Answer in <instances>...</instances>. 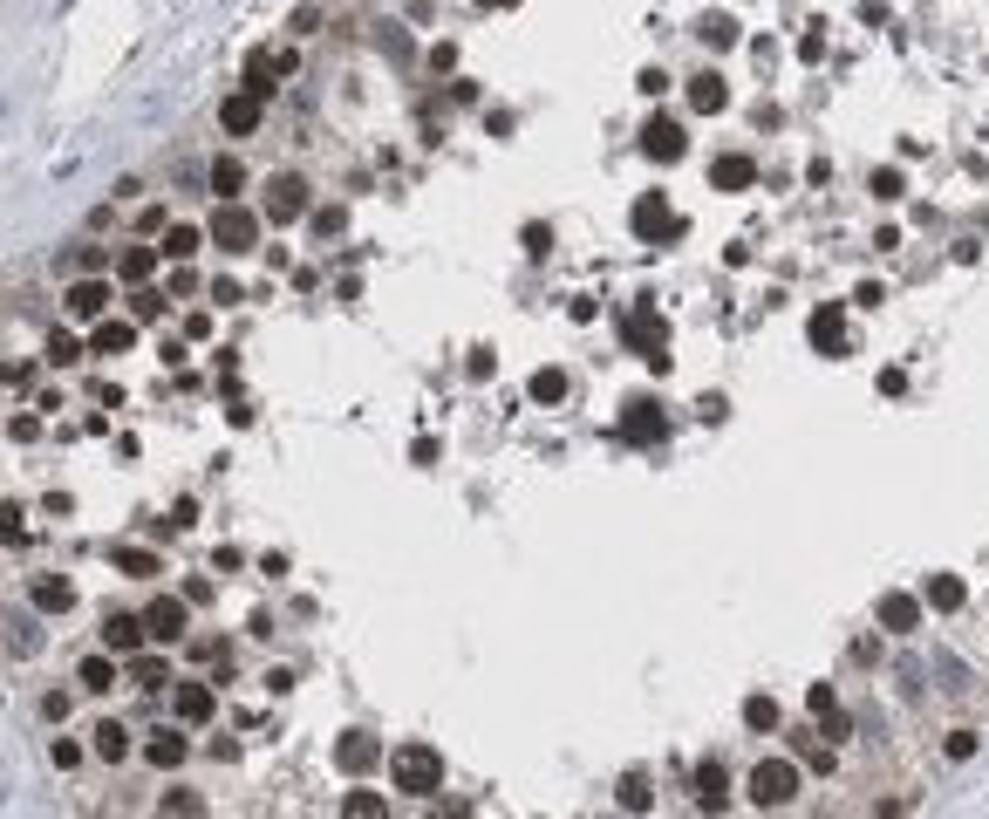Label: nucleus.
<instances>
[{
  "label": "nucleus",
  "instance_id": "1",
  "mask_svg": "<svg viewBox=\"0 0 989 819\" xmlns=\"http://www.w3.org/2000/svg\"><path fill=\"white\" fill-rule=\"evenodd\" d=\"M389 785L396 792H417V799L444 792V751L437 744H396L389 751Z\"/></svg>",
  "mask_w": 989,
  "mask_h": 819
},
{
  "label": "nucleus",
  "instance_id": "2",
  "mask_svg": "<svg viewBox=\"0 0 989 819\" xmlns=\"http://www.w3.org/2000/svg\"><path fill=\"white\" fill-rule=\"evenodd\" d=\"M205 239H212V246H219V253H253V246H260V219H253V212H246V205H239V198H226V205H219V212H212V226H205Z\"/></svg>",
  "mask_w": 989,
  "mask_h": 819
},
{
  "label": "nucleus",
  "instance_id": "3",
  "mask_svg": "<svg viewBox=\"0 0 989 819\" xmlns=\"http://www.w3.org/2000/svg\"><path fill=\"white\" fill-rule=\"evenodd\" d=\"M792 799H799V765L792 758H764L751 772V806L771 813V806H792Z\"/></svg>",
  "mask_w": 989,
  "mask_h": 819
},
{
  "label": "nucleus",
  "instance_id": "4",
  "mask_svg": "<svg viewBox=\"0 0 989 819\" xmlns=\"http://www.w3.org/2000/svg\"><path fill=\"white\" fill-rule=\"evenodd\" d=\"M628 349L642 355L648 369H669V328H662V314L648 308V301L628 314Z\"/></svg>",
  "mask_w": 989,
  "mask_h": 819
},
{
  "label": "nucleus",
  "instance_id": "5",
  "mask_svg": "<svg viewBox=\"0 0 989 819\" xmlns=\"http://www.w3.org/2000/svg\"><path fill=\"white\" fill-rule=\"evenodd\" d=\"M294 69H301L294 48H253V55H246V89H253V96H273Z\"/></svg>",
  "mask_w": 989,
  "mask_h": 819
},
{
  "label": "nucleus",
  "instance_id": "6",
  "mask_svg": "<svg viewBox=\"0 0 989 819\" xmlns=\"http://www.w3.org/2000/svg\"><path fill=\"white\" fill-rule=\"evenodd\" d=\"M301 212H307V178L301 171H273L267 178V219L273 226H294Z\"/></svg>",
  "mask_w": 989,
  "mask_h": 819
},
{
  "label": "nucleus",
  "instance_id": "7",
  "mask_svg": "<svg viewBox=\"0 0 989 819\" xmlns=\"http://www.w3.org/2000/svg\"><path fill=\"white\" fill-rule=\"evenodd\" d=\"M642 151L655 157V164H676V157L689 151V130H683L676 117H648V123H642Z\"/></svg>",
  "mask_w": 989,
  "mask_h": 819
},
{
  "label": "nucleus",
  "instance_id": "8",
  "mask_svg": "<svg viewBox=\"0 0 989 819\" xmlns=\"http://www.w3.org/2000/svg\"><path fill=\"white\" fill-rule=\"evenodd\" d=\"M267 117V96H253V89H232L226 103H219V123H226V137H253Z\"/></svg>",
  "mask_w": 989,
  "mask_h": 819
},
{
  "label": "nucleus",
  "instance_id": "9",
  "mask_svg": "<svg viewBox=\"0 0 989 819\" xmlns=\"http://www.w3.org/2000/svg\"><path fill=\"white\" fill-rule=\"evenodd\" d=\"M110 294H116V287L103 280V273H82L62 301H69V314H76V321H103V314H110Z\"/></svg>",
  "mask_w": 989,
  "mask_h": 819
},
{
  "label": "nucleus",
  "instance_id": "10",
  "mask_svg": "<svg viewBox=\"0 0 989 819\" xmlns=\"http://www.w3.org/2000/svg\"><path fill=\"white\" fill-rule=\"evenodd\" d=\"M144 642H151L144 615H103V649H110V656H137Z\"/></svg>",
  "mask_w": 989,
  "mask_h": 819
},
{
  "label": "nucleus",
  "instance_id": "11",
  "mask_svg": "<svg viewBox=\"0 0 989 819\" xmlns=\"http://www.w3.org/2000/svg\"><path fill=\"white\" fill-rule=\"evenodd\" d=\"M171 710H178V724H212L219 690H212V683H178V690H171Z\"/></svg>",
  "mask_w": 989,
  "mask_h": 819
},
{
  "label": "nucleus",
  "instance_id": "12",
  "mask_svg": "<svg viewBox=\"0 0 989 819\" xmlns=\"http://www.w3.org/2000/svg\"><path fill=\"white\" fill-rule=\"evenodd\" d=\"M335 765H342L348 779H362V772H376L382 765V744L369 738V731H348V738L335 744Z\"/></svg>",
  "mask_w": 989,
  "mask_h": 819
},
{
  "label": "nucleus",
  "instance_id": "13",
  "mask_svg": "<svg viewBox=\"0 0 989 819\" xmlns=\"http://www.w3.org/2000/svg\"><path fill=\"white\" fill-rule=\"evenodd\" d=\"M689 792H696V806H703V813H723V806H730V779H723L717 758H703V765L689 772Z\"/></svg>",
  "mask_w": 989,
  "mask_h": 819
},
{
  "label": "nucleus",
  "instance_id": "14",
  "mask_svg": "<svg viewBox=\"0 0 989 819\" xmlns=\"http://www.w3.org/2000/svg\"><path fill=\"white\" fill-rule=\"evenodd\" d=\"M144 628H151V642H185V628H191V608L185 601H151V615H144Z\"/></svg>",
  "mask_w": 989,
  "mask_h": 819
},
{
  "label": "nucleus",
  "instance_id": "15",
  "mask_svg": "<svg viewBox=\"0 0 989 819\" xmlns=\"http://www.w3.org/2000/svg\"><path fill=\"white\" fill-rule=\"evenodd\" d=\"M28 601H35V615H69V608H76V587L62 581V574H35V581H28Z\"/></svg>",
  "mask_w": 989,
  "mask_h": 819
},
{
  "label": "nucleus",
  "instance_id": "16",
  "mask_svg": "<svg viewBox=\"0 0 989 819\" xmlns=\"http://www.w3.org/2000/svg\"><path fill=\"white\" fill-rule=\"evenodd\" d=\"M614 430H621V444H662V430H669V424H662V410H655V403H628V417H621Z\"/></svg>",
  "mask_w": 989,
  "mask_h": 819
},
{
  "label": "nucleus",
  "instance_id": "17",
  "mask_svg": "<svg viewBox=\"0 0 989 819\" xmlns=\"http://www.w3.org/2000/svg\"><path fill=\"white\" fill-rule=\"evenodd\" d=\"M689 110H696V117H717V110H730V82H723L717 69L689 76Z\"/></svg>",
  "mask_w": 989,
  "mask_h": 819
},
{
  "label": "nucleus",
  "instance_id": "18",
  "mask_svg": "<svg viewBox=\"0 0 989 819\" xmlns=\"http://www.w3.org/2000/svg\"><path fill=\"white\" fill-rule=\"evenodd\" d=\"M628 226H635V233L642 239H662V233H676V212H669V198H635V212H628Z\"/></svg>",
  "mask_w": 989,
  "mask_h": 819
},
{
  "label": "nucleus",
  "instance_id": "19",
  "mask_svg": "<svg viewBox=\"0 0 989 819\" xmlns=\"http://www.w3.org/2000/svg\"><path fill=\"white\" fill-rule=\"evenodd\" d=\"M880 628L887 635H914L921 628V594H880Z\"/></svg>",
  "mask_w": 989,
  "mask_h": 819
},
{
  "label": "nucleus",
  "instance_id": "20",
  "mask_svg": "<svg viewBox=\"0 0 989 819\" xmlns=\"http://www.w3.org/2000/svg\"><path fill=\"white\" fill-rule=\"evenodd\" d=\"M89 751H96L103 765H123V758H130V724H123V717H103V724L89 731Z\"/></svg>",
  "mask_w": 989,
  "mask_h": 819
},
{
  "label": "nucleus",
  "instance_id": "21",
  "mask_svg": "<svg viewBox=\"0 0 989 819\" xmlns=\"http://www.w3.org/2000/svg\"><path fill=\"white\" fill-rule=\"evenodd\" d=\"M751 178H758V164L744 151H723L717 164H710V185H717V192H751Z\"/></svg>",
  "mask_w": 989,
  "mask_h": 819
},
{
  "label": "nucleus",
  "instance_id": "22",
  "mask_svg": "<svg viewBox=\"0 0 989 819\" xmlns=\"http://www.w3.org/2000/svg\"><path fill=\"white\" fill-rule=\"evenodd\" d=\"M805 335H812V349H846V308L826 301V308L805 321Z\"/></svg>",
  "mask_w": 989,
  "mask_h": 819
},
{
  "label": "nucleus",
  "instance_id": "23",
  "mask_svg": "<svg viewBox=\"0 0 989 819\" xmlns=\"http://www.w3.org/2000/svg\"><path fill=\"white\" fill-rule=\"evenodd\" d=\"M130 349H137V328L103 314V321H96V335H89V355H130Z\"/></svg>",
  "mask_w": 989,
  "mask_h": 819
},
{
  "label": "nucleus",
  "instance_id": "24",
  "mask_svg": "<svg viewBox=\"0 0 989 819\" xmlns=\"http://www.w3.org/2000/svg\"><path fill=\"white\" fill-rule=\"evenodd\" d=\"M157 260H164L157 246H123V253H116V280H130V287H144V280L157 273Z\"/></svg>",
  "mask_w": 989,
  "mask_h": 819
},
{
  "label": "nucleus",
  "instance_id": "25",
  "mask_svg": "<svg viewBox=\"0 0 989 819\" xmlns=\"http://www.w3.org/2000/svg\"><path fill=\"white\" fill-rule=\"evenodd\" d=\"M969 601V587L955 581V574H928V587H921V608H942V615H955Z\"/></svg>",
  "mask_w": 989,
  "mask_h": 819
},
{
  "label": "nucleus",
  "instance_id": "26",
  "mask_svg": "<svg viewBox=\"0 0 989 819\" xmlns=\"http://www.w3.org/2000/svg\"><path fill=\"white\" fill-rule=\"evenodd\" d=\"M185 751H191V744L178 738L171 724H164V731H151V738H144V758H151L157 772H171V765H185Z\"/></svg>",
  "mask_w": 989,
  "mask_h": 819
},
{
  "label": "nucleus",
  "instance_id": "27",
  "mask_svg": "<svg viewBox=\"0 0 989 819\" xmlns=\"http://www.w3.org/2000/svg\"><path fill=\"white\" fill-rule=\"evenodd\" d=\"M205 185L219 192V205H226V198H239V192H246V164H239V157H212Z\"/></svg>",
  "mask_w": 989,
  "mask_h": 819
},
{
  "label": "nucleus",
  "instance_id": "28",
  "mask_svg": "<svg viewBox=\"0 0 989 819\" xmlns=\"http://www.w3.org/2000/svg\"><path fill=\"white\" fill-rule=\"evenodd\" d=\"M116 567H123L130 581H157V574H164V560H157L151 546H116Z\"/></svg>",
  "mask_w": 989,
  "mask_h": 819
},
{
  "label": "nucleus",
  "instance_id": "29",
  "mask_svg": "<svg viewBox=\"0 0 989 819\" xmlns=\"http://www.w3.org/2000/svg\"><path fill=\"white\" fill-rule=\"evenodd\" d=\"M696 41H703V48H737V14H703V21H696Z\"/></svg>",
  "mask_w": 989,
  "mask_h": 819
},
{
  "label": "nucleus",
  "instance_id": "30",
  "mask_svg": "<svg viewBox=\"0 0 989 819\" xmlns=\"http://www.w3.org/2000/svg\"><path fill=\"white\" fill-rule=\"evenodd\" d=\"M76 683L89 690V697H103V690H116V656L103 649V656H89V663L76 669Z\"/></svg>",
  "mask_w": 989,
  "mask_h": 819
},
{
  "label": "nucleus",
  "instance_id": "31",
  "mask_svg": "<svg viewBox=\"0 0 989 819\" xmlns=\"http://www.w3.org/2000/svg\"><path fill=\"white\" fill-rule=\"evenodd\" d=\"M198 246H205V233H198V226H171V233L157 239V253H164V260H178V267H185Z\"/></svg>",
  "mask_w": 989,
  "mask_h": 819
},
{
  "label": "nucleus",
  "instance_id": "32",
  "mask_svg": "<svg viewBox=\"0 0 989 819\" xmlns=\"http://www.w3.org/2000/svg\"><path fill=\"white\" fill-rule=\"evenodd\" d=\"M130 683H137V690H164V683H171V663L137 649V656H130Z\"/></svg>",
  "mask_w": 989,
  "mask_h": 819
},
{
  "label": "nucleus",
  "instance_id": "33",
  "mask_svg": "<svg viewBox=\"0 0 989 819\" xmlns=\"http://www.w3.org/2000/svg\"><path fill=\"white\" fill-rule=\"evenodd\" d=\"M785 724V710H778V697H744V731H778Z\"/></svg>",
  "mask_w": 989,
  "mask_h": 819
},
{
  "label": "nucleus",
  "instance_id": "34",
  "mask_svg": "<svg viewBox=\"0 0 989 819\" xmlns=\"http://www.w3.org/2000/svg\"><path fill=\"white\" fill-rule=\"evenodd\" d=\"M35 649H41V628H35V622L0 628V656H35Z\"/></svg>",
  "mask_w": 989,
  "mask_h": 819
},
{
  "label": "nucleus",
  "instance_id": "35",
  "mask_svg": "<svg viewBox=\"0 0 989 819\" xmlns=\"http://www.w3.org/2000/svg\"><path fill=\"white\" fill-rule=\"evenodd\" d=\"M82 355H89V342H76L69 328H55V335H48V362H55V369H76Z\"/></svg>",
  "mask_w": 989,
  "mask_h": 819
},
{
  "label": "nucleus",
  "instance_id": "36",
  "mask_svg": "<svg viewBox=\"0 0 989 819\" xmlns=\"http://www.w3.org/2000/svg\"><path fill=\"white\" fill-rule=\"evenodd\" d=\"M342 813H355V819H382V813H389V799H382V792H369V785H355V792L342 799Z\"/></svg>",
  "mask_w": 989,
  "mask_h": 819
},
{
  "label": "nucleus",
  "instance_id": "37",
  "mask_svg": "<svg viewBox=\"0 0 989 819\" xmlns=\"http://www.w3.org/2000/svg\"><path fill=\"white\" fill-rule=\"evenodd\" d=\"M526 396H533V403H560V396H567V376H560V369H533Z\"/></svg>",
  "mask_w": 989,
  "mask_h": 819
},
{
  "label": "nucleus",
  "instance_id": "38",
  "mask_svg": "<svg viewBox=\"0 0 989 819\" xmlns=\"http://www.w3.org/2000/svg\"><path fill=\"white\" fill-rule=\"evenodd\" d=\"M621 806H628V813H648V806H655V792H648V772H628V779H621Z\"/></svg>",
  "mask_w": 989,
  "mask_h": 819
},
{
  "label": "nucleus",
  "instance_id": "39",
  "mask_svg": "<svg viewBox=\"0 0 989 819\" xmlns=\"http://www.w3.org/2000/svg\"><path fill=\"white\" fill-rule=\"evenodd\" d=\"M157 813H205V799H198L191 785H171V792L157 799Z\"/></svg>",
  "mask_w": 989,
  "mask_h": 819
},
{
  "label": "nucleus",
  "instance_id": "40",
  "mask_svg": "<svg viewBox=\"0 0 989 819\" xmlns=\"http://www.w3.org/2000/svg\"><path fill=\"white\" fill-rule=\"evenodd\" d=\"M130 314H137V321H157V314H164V294L137 287V294H130Z\"/></svg>",
  "mask_w": 989,
  "mask_h": 819
},
{
  "label": "nucleus",
  "instance_id": "41",
  "mask_svg": "<svg viewBox=\"0 0 989 819\" xmlns=\"http://www.w3.org/2000/svg\"><path fill=\"white\" fill-rule=\"evenodd\" d=\"M942 751H949V765H969V758H976V731H949Z\"/></svg>",
  "mask_w": 989,
  "mask_h": 819
},
{
  "label": "nucleus",
  "instance_id": "42",
  "mask_svg": "<svg viewBox=\"0 0 989 819\" xmlns=\"http://www.w3.org/2000/svg\"><path fill=\"white\" fill-rule=\"evenodd\" d=\"M48 758H55L62 772H76V765H82V744L76 738H55V744H48Z\"/></svg>",
  "mask_w": 989,
  "mask_h": 819
},
{
  "label": "nucleus",
  "instance_id": "43",
  "mask_svg": "<svg viewBox=\"0 0 989 819\" xmlns=\"http://www.w3.org/2000/svg\"><path fill=\"white\" fill-rule=\"evenodd\" d=\"M28 533V512L21 506H0V540H21Z\"/></svg>",
  "mask_w": 989,
  "mask_h": 819
},
{
  "label": "nucleus",
  "instance_id": "44",
  "mask_svg": "<svg viewBox=\"0 0 989 819\" xmlns=\"http://www.w3.org/2000/svg\"><path fill=\"white\" fill-rule=\"evenodd\" d=\"M901 192H908V185H901V171H894V164L874 171V198H901Z\"/></svg>",
  "mask_w": 989,
  "mask_h": 819
},
{
  "label": "nucleus",
  "instance_id": "45",
  "mask_svg": "<svg viewBox=\"0 0 989 819\" xmlns=\"http://www.w3.org/2000/svg\"><path fill=\"white\" fill-rule=\"evenodd\" d=\"M799 55H805V62H819V55H826V28H805V35H799Z\"/></svg>",
  "mask_w": 989,
  "mask_h": 819
},
{
  "label": "nucleus",
  "instance_id": "46",
  "mask_svg": "<svg viewBox=\"0 0 989 819\" xmlns=\"http://www.w3.org/2000/svg\"><path fill=\"white\" fill-rule=\"evenodd\" d=\"M805 703H812V710L826 717V710H833V703H839V690H833V683H812V690H805Z\"/></svg>",
  "mask_w": 989,
  "mask_h": 819
},
{
  "label": "nucleus",
  "instance_id": "47",
  "mask_svg": "<svg viewBox=\"0 0 989 819\" xmlns=\"http://www.w3.org/2000/svg\"><path fill=\"white\" fill-rule=\"evenodd\" d=\"M805 765H819V772H833V744H799Z\"/></svg>",
  "mask_w": 989,
  "mask_h": 819
},
{
  "label": "nucleus",
  "instance_id": "48",
  "mask_svg": "<svg viewBox=\"0 0 989 819\" xmlns=\"http://www.w3.org/2000/svg\"><path fill=\"white\" fill-rule=\"evenodd\" d=\"M635 89H642V96H662V89H669V76H662V69H642V76H635Z\"/></svg>",
  "mask_w": 989,
  "mask_h": 819
},
{
  "label": "nucleus",
  "instance_id": "49",
  "mask_svg": "<svg viewBox=\"0 0 989 819\" xmlns=\"http://www.w3.org/2000/svg\"><path fill=\"white\" fill-rule=\"evenodd\" d=\"M880 301H887V287H880V280H867V287L853 294V308H880Z\"/></svg>",
  "mask_w": 989,
  "mask_h": 819
},
{
  "label": "nucleus",
  "instance_id": "50",
  "mask_svg": "<svg viewBox=\"0 0 989 819\" xmlns=\"http://www.w3.org/2000/svg\"><path fill=\"white\" fill-rule=\"evenodd\" d=\"M41 710H48V717L62 724V717H69V690H48V697H41Z\"/></svg>",
  "mask_w": 989,
  "mask_h": 819
},
{
  "label": "nucleus",
  "instance_id": "51",
  "mask_svg": "<svg viewBox=\"0 0 989 819\" xmlns=\"http://www.w3.org/2000/svg\"><path fill=\"white\" fill-rule=\"evenodd\" d=\"M478 7H519V0H478Z\"/></svg>",
  "mask_w": 989,
  "mask_h": 819
}]
</instances>
